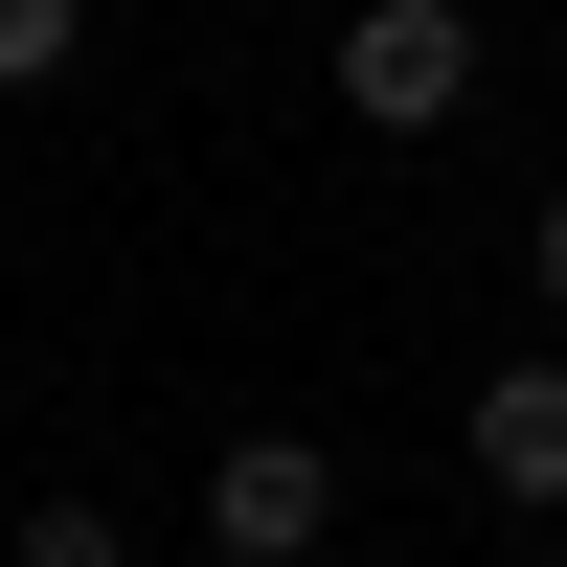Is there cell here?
<instances>
[{
	"label": "cell",
	"instance_id": "1",
	"mask_svg": "<svg viewBox=\"0 0 567 567\" xmlns=\"http://www.w3.org/2000/svg\"><path fill=\"white\" fill-rule=\"evenodd\" d=\"M341 545V454L318 432H227L205 454V567H318Z\"/></svg>",
	"mask_w": 567,
	"mask_h": 567
},
{
	"label": "cell",
	"instance_id": "2",
	"mask_svg": "<svg viewBox=\"0 0 567 567\" xmlns=\"http://www.w3.org/2000/svg\"><path fill=\"white\" fill-rule=\"evenodd\" d=\"M454 91H477V23H454V0H363L341 23V114L363 136H432Z\"/></svg>",
	"mask_w": 567,
	"mask_h": 567
},
{
	"label": "cell",
	"instance_id": "3",
	"mask_svg": "<svg viewBox=\"0 0 567 567\" xmlns=\"http://www.w3.org/2000/svg\"><path fill=\"white\" fill-rule=\"evenodd\" d=\"M454 454H477V499H523V523H567V363H499V386L454 409Z\"/></svg>",
	"mask_w": 567,
	"mask_h": 567
},
{
	"label": "cell",
	"instance_id": "4",
	"mask_svg": "<svg viewBox=\"0 0 567 567\" xmlns=\"http://www.w3.org/2000/svg\"><path fill=\"white\" fill-rule=\"evenodd\" d=\"M0 567H136V523H114V499H23V523H0Z\"/></svg>",
	"mask_w": 567,
	"mask_h": 567
},
{
	"label": "cell",
	"instance_id": "5",
	"mask_svg": "<svg viewBox=\"0 0 567 567\" xmlns=\"http://www.w3.org/2000/svg\"><path fill=\"white\" fill-rule=\"evenodd\" d=\"M69 45H91L69 0H0V91H45V69H69Z\"/></svg>",
	"mask_w": 567,
	"mask_h": 567
},
{
	"label": "cell",
	"instance_id": "6",
	"mask_svg": "<svg viewBox=\"0 0 567 567\" xmlns=\"http://www.w3.org/2000/svg\"><path fill=\"white\" fill-rule=\"evenodd\" d=\"M523 296L567 318V182H545V205H523Z\"/></svg>",
	"mask_w": 567,
	"mask_h": 567
}]
</instances>
